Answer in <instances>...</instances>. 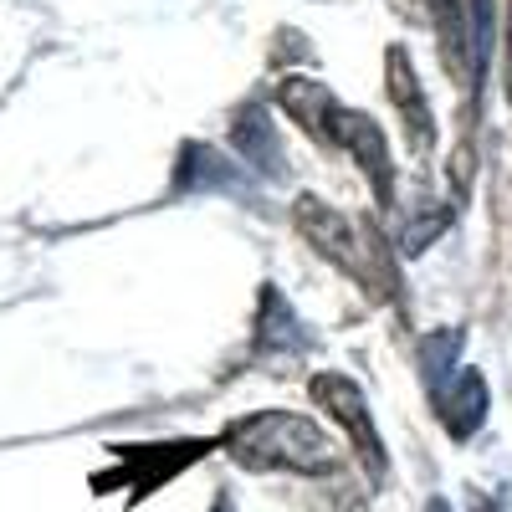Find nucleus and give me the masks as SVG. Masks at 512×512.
Here are the masks:
<instances>
[{"instance_id":"f257e3e1","label":"nucleus","mask_w":512,"mask_h":512,"mask_svg":"<svg viewBox=\"0 0 512 512\" xmlns=\"http://www.w3.org/2000/svg\"><path fill=\"white\" fill-rule=\"evenodd\" d=\"M221 451L246 472H292V477H333L338 441L303 410H246L226 420Z\"/></svg>"},{"instance_id":"f03ea898","label":"nucleus","mask_w":512,"mask_h":512,"mask_svg":"<svg viewBox=\"0 0 512 512\" xmlns=\"http://www.w3.org/2000/svg\"><path fill=\"white\" fill-rule=\"evenodd\" d=\"M308 400L338 425V431H344L354 461L364 466V477H369L374 487L390 482V456H384V436H379L374 410H369V400H364L359 384H354L349 374H338V369H323V374L308 379Z\"/></svg>"},{"instance_id":"7ed1b4c3","label":"nucleus","mask_w":512,"mask_h":512,"mask_svg":"<svg viewBox=\"0 0 512 512\" xmlns=\"http://www.w3.org/2000/svg\"><path fill=\"white\" fill-rule=\"evenodd\" d=\"M338 154H344L359 175H364L379 216H384V210H395L400 175H395V159H390V139H384V128H379L369 113L344 108V118H338Z\"/></svg>"},{"instance_id":"20e7f679","label":"nucleus","mask_w":512,"mask_h":512,"mask_svg":"<svg viewBox=\"0 0 512 512\" xmlns=\"http://www.w3.org/2000/svg\"><path fill=\"white\" fill-rule=\"evenodd\" d=\"M384 93H390V108L405 128V149L415 159H431L436 154V113H431V98L420 88V72L410 62V52L400 41H390V52H384Z\"/></svg>"},{"instance_id":"39448f33","label":"nucleus","mask_w":512,"mask_h":512,"mask_svg":"<svg viewBox=\"0 0 512 512\" xmlns=\"http://www.w3.org/2000/svg\"><path fill=\"white\" fill-rule=\"evenodd\" d=\"M277 108L292 118V128L303 139H313L323 154H338V118H344V103L328 82L308 77V72H287L277 88H272Z\"/></svg>"},{"instance_id":"423d86ee","label":"nucleus","mask_w":512,"mask_h":512,"mask_svg":"<svg viewBox=\"0 0 512 512\" xmlns=\"http://www.w3.org/2000/svg\"><path fill=\"white\" fill-rule=\"evenodd\" d=\"M175 190L180 195H231V200H262V185H256V175L221 154L216 144H185L180 149V164H175Z\"/></svg>"},{"instance_id":"0eeeda50","label":"nucleus","mask_w":512,"mask_h":512,"mask_svg":"<svg viewBox=\"0 0 512 512\" xmlns=\"http://www.w3.org/2000/svg\"><path fill=\"white\" fill-rule=\"evenodd\" d=\"M231 144L241 154V164L251 169V175H267V180H287L292 164H287V144L277 134V123L267 113V103H241L231 113Z\"/></svg>"},{"instance_id":"6e6552de","label":"nucleus","mask_w":512,"mask_h":512,"mask_svg":"<svg viewBox=\"0 0 512 512\" xmlns=\"http://www.w3.org/2000/svg\"><path fill=\"white\" fill-rule=\"evenodd\" d=\"M210 446L221 441H175V446H134V451H118V477L123 487H134V497H149L164 477H180L190 461H200Z\"/></svg>"},{"instance_id":"1a4fd4ad","label":"nucleus","mask_w":512,"mask_h":512,"mask_svg":"<svg viewBox=\"0 0 512 512\" xmlns=\"http://www.w3.org/2000/svg\"><path fill=\"white\" fill-rule=\"evenodd\" d=\"M436 405V415H441V425H446V436L461 446V441H472L477 436V425L487 420V379L477 374V369H461L446 390L431 400Z\"/></svg>"},{"instance_id":"9d476101","label":"nucleus","mask_w":512,"mask_h":512,"mask_svg":"<svg viewBox=\"0 0 512 512\" xmlns=\"http://www.w3.org/2000/svg\"><path fill=\"white\" fill-rule=\"evenodd\" d=\"M436 31L441 67L456 77V88H472V41H466V0H420Z\"/></svg>"},{"instance_id":"9b49d317","label":"nucleus","mask_w":512,"mask_h":512,"mask_svg":"<svg viewBox=\"0 0 512 512\" xmlns=\"http://www.w3.org/2000/svg\"><path fill=\"white\" fill-rule=\"evenodd\" d=\"M297 349H308L303 318H297V308L267 282L262 303H256V354H297Z\"/></svg>"},{"instance_id":"f8f14e48","label":"nucleus","mask_w":512,"mask_h":512,"mask_svg":"<svg viewBox=\"0 0 512 512\" xmlns=\"http://www.w3.org/2000/svg\"><path fill=\"white\" fill-rule=\"evenodd\" d=\"M461 349H466V328H431V333H420V379H425V395H431V400L461 374Z\"/></svg>"},{"instance_id":"ddd939ff","label":"nucleus","mask_w":512,"mask_h":512,"mask_svg":"<svg viewBox=\"0 0 512 512\" xmlns=\"http://www.w3.org/2000/svg\"><path fill=\"white\" fill-rule=\"evenodd\" d=\"M425 512H451V507H446V502H441V497H436V502H431V507H425Z\"/></svg>"}]
</instances>
